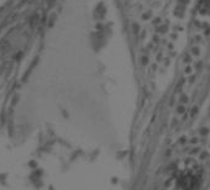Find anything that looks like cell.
<instances>
[{"instance_id":"6da1fadb","label":"cell","mask_w":210,"mask_h":190,"mask_svg":"<svg viewBox=\"0 0 210 190\" xmlns=\"http://www.w3.org/2000/svg\"><path fill=\"white\" fill-rule=\"evenodd\" d=\"M200 183V169L195 163L185 162L173 173L169 190H196Z\"/></svg>"}]
</instances>
